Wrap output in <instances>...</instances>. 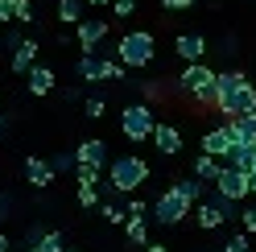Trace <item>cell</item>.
Listing matches in <instances>:
<instances>
[{"instance_id": "6da1fadb", "label": "cell", "mask_w": 256, "mask_h": 252, "mask_svg": "<svg viewBox=\"0 0 256 252\" xmlns=\"http://www.w3.org/2000/svg\"><path fill=\"white\" fill-rule=\"evenodd\" d=\"M140 182H149V162L136 153H120L116 162H108V186L112 194H136Z\"/></svg>"}, {"instance_id": "7a4b0ae2", "label": "cell", "mask_w": 256, "mask_h": 252, "mask_svg": "<svg viewBox=\"0 0 256 252\" xmlns=\"http://www.w3.org/2000/svg\"><path fill=\"white\" fill-rule=\"evenodd\" d=\"M153 50H157V42H153L149 29H128V34L116 42V58L128 70H145L153 62Z\"/></svg>"}, {"instance_id": "3957f363", "label": "cell", "mask_w": 256, "mask_h": 252, "mask_svg": "<svg viewBox=\"0 0 256 252\" xmlns=\"http://www.w3.org/2000/svg\"><path fill=\"white\" fill-rule=\"evenodd\" d=\"M186 215H194V198H186L182 190H174V186H170L166 194L153 198V219H157L162 228H178Z\"/></svg>"}, {"instance_id": "277c9868", "label": "cell", "mask_w": 256, "mask_h": 252, "mask_svg": "<svg viewBox=\"0 0 256 252\" xmlns=\"http://www.w3.org/2000/svg\"><path fill=\"white\" fill-rule=\"evenodd\" d=\"M124 70H128V66H124L120 58L112 62V58H100V54H83V58L74 62V74L83 78V83H112V78L120 83Z\"/></svg>"}, {"instance_id": "5b68a950", "label": "cell", "mask_w": 256, "mask_h": 252, "mask_svg": "<svg viewBox=\"0 0 256 252\" xmlns=\"http://www.w3.org/2000/svg\"><path fill=\"white\" fill-rule=\"evenodd\" d=\"M153 128H157V116H153V108H149V104H128L124 112H120V132L132 140V145L149 140Z\"/></svg>"}, {"instance_id": "8992f818", "label": "cell", "mask_w": 256, "mask_h": 252, "mask_svg": "<svg viewBox=\"0 0 256 252\" xmlns=\"http://www.w3.org/2000/svg\"><path fill=\"white\" fill-rule=\"evenodd\" d=\"M219 116H248V112H256V87L248 83H236L232 91H219Z\"/></svg>"}, {"instance_id": "52a82bcc", "label": "cell", "mask_w": 256, "mask_h": 252, "mask_svg": "<svg viewBox=\"0 0 256 252\" xmlns=\"http://www.w3.org/2000/svg\"><path fill=\"white\" fill-rule=\"evenodd\" d=\"M215 190H219L223 198H232V202H244V198L252 194V186H248V174H244V170H236V166L223 162L219 178H215Z\"/></svg>"}, {"instance_id": "ba28073f", "label": "cell", "mask_w": 256, "mask_h": 252, "mask_svg": "<svg viewBox=\"0 0 256 252\" xmlns=\"http://www.w3.org/2000/svg\"><path fill=\"white\" fill-rule=\"evenodd\" d=\"M104 38H108V21L104 17H83V21L74 25V42H78V50H83V54H95Z\"/></svg>"}, {"instance_id": "9c48e42d", "label": "cell", "mask_w": 256, "mask_h": 252, "mask_svg": "<svg viewBox=\"0 0 256 252\" xmlns=\"http://www.w3.org/2000/svg\"><path fill=\"white\" fill-rule=\"evenodd\" d=\"M211 78H215V70L206 66V62H186V66H182V78H174V87H178L182 96H194V91H202Z\"/></svg>"}, {"instance_id": "30bf717a", "label": "cell", "mask_w": 256, "mask_h": 252, "mask_svg": "<svg viewBox=\"0 0 256 252\" xmlns=\"http://www.w3.org/2000/svg\"><path fill=\"white\" fill-rule=\"evenodd\" d=\"M153 149L162 153V157H178L182 153V128L178 124H170V120H157V128H153Z\"/></svg>"}, {"instance_id": "8fae6325", "label": "cell", "mask_w": 256, "mask_h": 252, "mask_svg": "<svg viewBox=\"0 0 256 252\" xmlns=\"http://www.w3.org/2000/svg\"><path fill=\"white\" fill-rule=\"evenodd\" d=\"M232 145H236V136H232V124L223 120V124H215V128H206V132H202V145H198V149L223 162V157L232 153Z\"/></svg>"}, {"instance_id": "7c38bea8", "label": "cell", "mask_w": 256, "mask_h": 252, "mask_svg": "<svg viewBox=\"0 0 256 252\" xmlns=\"http://www.w3.org/2000/svg\"><path fill=\"white\" fill-rule=\"evenodd\" d=\"M74 157H78V166L108 170V145H104L100 136H87V140H78V145H74Z\"/></svg>"}, {"instance_id": "4fadbf2b", "label": "cell", "mask_w": 256, "mask_h": 252, "mask_svg": "<svg viewBox=\"0 0 256 252\" xmlns=\"http://www.w3.org/2000/svg\"><path fill=\"white\" fill-rule=\"evenodd\" d=\"M54 166L46 162V157H25V182L34 186V190H46V186H54Z\"/></svg>"}, {"instance_id": "5bb4252c", "label": "cell", "mask_w": 256, "mask_h": 252, "mask_svg": "<svg viewBox=\"0 0 256 252\" xmlns=\"http://www.w3.org/2000/svg\"><path fill=\"white\" fill-rule=\"evenodd\" d=\"M174 50H178L182 62H202L206 38H202V34H178V38H174Z\"/></svg>"}, {"instance_id": "9a60e30c", "label": "cell", "mask_w": 256, "mask_h": 252, "mask_svg": "<svg viewBox=\"0 0 256 252\" xmlns=\"http://www.w3.org/2000/svg\"><path fill=\"white\" fill-rule=\"evenodd\" d=\"M34 62H38V42H34V38H21L17 46H12V62H8L12 74H29Z\"/></svg>"}, {"instance_id": "2e32d148", "label": "cell", "mask_w": 256, "mask_h": 252, "mask_svg": "<svg viewBox=\"0 0 256 252\" xmlns=\"http://www.w3.org/2000/svg\"><path fill=\"white\" fill-rule=\"evenodd\" d=\"M25 78H29V83H25V87H29V96H50L54 83H58L54 70H50V66H38V62L29 66V74H25Z\"/></svg>"}, {"instance_id": "e0dca14e", "label": "cell", "mask_w": 256, "mask_h": 252, "mask_svg": "<svg viewBox=\"0 0 256 252\" xmlns=\"http://www.w3.org/2000/svg\"><path fill=\"white\" fill-rule=\"evenodd\" d=\"M228 124H232V136L240 140V145H256V112H248V116H228Z\"/></svg>"}, {"instance_id": "ac0fdd59", "label": "cell", "mask_w": 256, "mask_h": 252, "mask_svg": "<svg viewBox=\"0 0 256 252\" xmlns=\"http://www.w3.org/2000/svg\"><path fill=\"white\" fill-rule=\"evenodd\" d=\"M194 224L202 228V232H215V228H223V224H228V215H223V211H215L211 207V202H194Z\"/></svg>"}, {"instance_id": "d6986e66", "label": "cell", "mask_w": 256, "mask_h": 252, "mask_svg": "<svg viewBox=\"0 0 256 252\" xmlns=\"http://www.w3.org/2000/svg\"><path fill=\"white\" fill-rule=\"evenodd\" d=\"M223 162L236 166V170H244V174H252V170H256V145H240V140H236L232 153L223 157Z\"/></svg>"}, {"instance_id": "ffe728a7", "label": "cell", "mask_w": 256, "mask_h": 252, "mask_svg": "<svg viewBox=\"0 0 256 252\" xmlns=\"http://www.w3.org/2000/svg\"><path fill=\"white\" fill-rule=\"evenodd\" d=\"M219 170H223V162H219V157H211V153H198V157H194V178H202L206 186H215Z\"/></svg>"}, {"instance_id": "44dd1931", "label": "cell", "mask_w": 256, "mask_h": 252, "mask_svg": "<svg viewBox=\"0 0 256 252\" xmlns=\"http://www.w3.org/2000/svg\"><path fill=\"white\" fill-rule=\"evenodd\" d=\"M124 236L132 240L136 248H145L149 244V228H145V215H128V224H124Z\"/></svg>"}, {"instance_id": "7402d4cb", "label": "cell", "mask_w": 256, "mask_h": 252, "mask_svg": "<svg viewBox=\"0 0 256 252\" xmlns=\"http://www.w3.org/2000/svg\"><path fill=\"white\" fill-rule=\"evenodd\" d=\"M174 190H182L186 198H194V202H198V198L206 194V182L194 178V174H190V178H174Z\"/></svg>"}, {"instance_id": "603a6c76", "label": "cell", "mask_w": 256, "mask_h": 252, "mask_svg": "<svg viewBox=\"0 0 256 252\" xmlns=\"http://www.w3.org/2000/svg\"><path fill=\"white\" fill-rule=\"evenodd\" d=\"M58 21L62 25H78L83 21V0H58Z\"/></svg>"}, {"instance_id": "cb8c5ba5", "label": "cell", "mask_w": 256, "mask_h": 252, "mask_svg": "<svg viewBox=\"0 0 256 252\" xmlns=\"http://www.w3.org/2000/svg\"><path fill=\"white\" fill-rule=\"evenodd\" d=\"M100 215L108 219L112 228H124L128 224V207H120V202H100Z\"/></svg>"}, {"instance_id": "d4e9b609", "label": "cell", "mask_w": 256, "mask_h": 252, "mask_svg": "<svg viewBox=\"0 0 256 252\" xmlns=\"http://www.w3.org/2000/svg\"><path fill=\"white\" fill-rule=\"evenodd\" d=\"M104 170H95V166H74V182L78 186H104Z\"/></svg>"}, {"instance_id": "484cf974", "label": "cell", "mask_w": 256, "mask_h": 252, "mask_svg": "<svg viewBox=\"0 0 256 252\" xmlns=\"http://www.w3.org/2000/svg\"><path fill=\"white\" fill-rule=\"evenodd\" d=\"M50 166H54V174H70V170L78 166V157H74V149H66V153H54Z\"/></svg>"}, {"instance_id": "4316f807", "label": "cell", "mask_w": 256, "mask_h": 252, "mask_svg": "<svg viewBox=\"0 0 256 252\" xmlns=\"http://www.w3.org/2000/svg\"><path fill=\"white\" fill-rule=\"evenodd\" d=\"M38 252H66V240H62V232H46L38 240Z\"/></svg>"}, {"instance_id": "83f0119b", "label": "cell", "mask_w": 256, "mask_h": 252, "mask_svg": "<svg viewBox=\"0 0 256 252\" xmlns=\"http://www.w3.org/2000/svg\"><path fill=\"white\" fill-rule=\"evenodd\" d=\"M219 252H248V232H236V236H228Z\"/></svg>"}, {"instance_id": "f1b7e54d", "label": "cell", "mask_w": 256, "mask_h": 252, "mask_svg": "<svg viewBox=\"0 0 256 252\" xmlns=\"http://www.w3.org/2000/svg\"><path fill=\"white\" fill-rule=\"evenodd\" d=\"M78 207H83V211L100 207V190H95V186H78Z\"/></svg>"}, {"instance_id": "f546056e", "label": "cell", "mask_w": 256, "mask_h": 252, "mask_svg": "<svg viewBox=\"0 0 256 252\" xmlns=\"http://www.w3.org/2000/svg\"><path fill=\"white\" fill-rule=\"evenodd\" d=\"M104 108H108L104 96H91V100L83 104V116H87V120H100V116H104Z\"/></svg>"}, {"instance_id": "4dcf8cb0", "label": "cell", "mask_w": 256, "mask_h": 252, "mask_svg": "<svg viewBox=\"0 0 256 252\" xmlns=\"http://www.w3.org/2000/svg\"><path fill=\"white\" fill-rule=\"evenodd\" d=\"M17 21H21V25L38 21V12H34V0H17Z\"/></svg>"}, {"instance_id": "1f68e13d", "label": "cell", "mask_w": 256, "mask_h": 252, "mask_svg": "<svg viewBox=\"0 0 256 252\" xmlns=\"http://www.w3.org/2000/svg\"><path fill=\"white\" fill-rule=\"evenodd\" d=\"M236 219L244 224V232H248V236H256V207H244V211H240Z\"/></svg>"}, {"instance_id": "d6a6232c", "label": "cell", "mask_w": 256, "mask_h": 252, "mask_svg": "<svg viewBox=\"0 0 256 252\" xmlns=\"http://www.w3.org/2000/svg\"><path fill=\"white\" fill-rule=\"evenodd\" d=\"M17 21V0H0V25Z\"/></svg>"}, {"instance_id": "836d02e7", "label": "cell", "mask_w": 256, "mask_h": 252, "mask_svg": "<svg viewBox=\"0 0 256 252\" xmlns=\"http://www.w3.org/2000/svg\"><path fill=\"white\" fill-rule=\"evenodd\" d=\"M112 4H116V21H124V17L136 12V0H112Z\"/></svg>"}, {"instance_id": "e575fe53", "label": "cell", "mask_w": 256, "mask_h": 252, "mask_svg": "<svg viewBox=\"0 0 256 252\" xmlns=\"http://www.w3.org/2000/svg\"><path fill=\"white\" fill-rule=\"evenodd\" d=\"M124 207H128V215H145V211H149V207H145V198H136V194H128Z\"/></svg>"}, {"instance_id": "d590c367", "label": "cell", "mask_w": 256, "mask_h": 252, "mask_svg": "<svg viewBox=\"0 0 256 252\" xmlns=\"http://www.w3.org/2000/svg\"><path fill=\"white\" fill-rule=\"evenodd\" d=\"M162 4H166L170 12H186V8H194V0H162Z\"/></svg>"}, {"instance_id": "8d00e7d4", "label": "cell", "mask_w": 256, "mask_h": 252, "mask_svg": "<svg viewBox=\"0 0 256 252\" xmlns=\"http://www.w3.org/2000/svg\"><path fill=\"white\" fill-rule=\"evenodd\" d=\"M46 236V228H29V236H25V248H38V240Z\"/></svg>"}, {"instance_id": "74e56055", "label": "cell", "mask_w": 256, "mask_h": 252, "mask_svg": "<svg viewBox=\"0 0 256 252\" xmlns=\"http://www.w3.org/2000/svg\"><path fill=\"white\" fill-rule=\"evenodd\" d=\"M12 215V194H0V219Z\"/></svg>"}, {"instance_id": "f35d334b", "label": "cell", "mask_w": 256, "mask_h": 252, "mask_svg": "<svg viewBox=\"0 0 256 252\" xmlns=\"http://www.w3.org/2000/svg\"><path fill=\"white\" fill-rule=\"evenodd\" d=\"M83 4H91V8H108L112 0H83Z\"/></svg>"}, {"instance_id": "ab89813d", "label": "cell", "mask_w": 256, "mask_h": 252, "mask_svg": "<svg viewBox=\"0 0 256 252\" xmlns=\"http://www.w3.org/2000/svg\"><path fill=\"white\" fill-rule=\"evenodd\" d=\"M8 248H12V240H8L4 232H0V252H8Z\"/></svg>"}, {"instance_id": "60d3db41", "label": "cell", "mask_w": 256, "mask_h": 252, "mask_svg": "<svg viewBox=\"0 0 256 252\" xmlns=\"http://www.w3.org/2000/svg\"><path fill=\"white\" fill-rule=\"evenodd\" d=\"M149 252H170V248L166 244H149Z\"/></svg>"}, {"instance_id": "b9f144b4", "label": "cell", "mask_w": 256, "mask_h": 252, "mask_svg": "<svg viewBox=\"0 0 256 252\" xmlns=\"http://www.w3.org/2000/svg\"><path fill=\"white\" fill-rule=\"evenodd\" d=\"M248 186H252V194H256V170H252V174H248Z\"/></svg>"}, {"instance_id": "7bdbcfd3", "label": "cell", "mask_w": 256, "mask_h": 252, "mask_svg": "<svg viewBox=\"0 0 256 252\" xmlns=\"http://www.w3.org/2000/svg\"><path fill=\"white\" fill-rule=\"evenodd\" d=\"M194 252H219V248H194Z\"/></svg>"}, {"instance_id": "ee69618b", "label": "cell", "mask_w": 256, "mask_h": 252, "mask_svg": "<svg viewBox=\"0 0 256 252\" xmlns=\"http://www.w3.org/2000/svg\"><path fill=\"white\" fill-rule=\"evenodd\" d=\"M0 136H4V120H0Z\"/></svg>"}, {"instance_id": "f6af8a7d", "label": "cell", "mask_w": 256, "mask_h": 252, "mask_svg": "<svg viewBox=\"0 0 256 252\" xmlns=\"http://www.w3.org/2000/svg\"><path fill=\"white\" fill-rule=\"evenodd\" d=\"M66 252H83V248H66Z\"/></svg>"}, {"instance_id": "bcb514c9", "label": "cell", "mask_w": 256, "mask_h": 252, "mask_svg": "<svg viewBox=\"0 0 256 252\" xmlns=\"http://www.w3.org/2000/svg\"><path fill=\"white\" fill-rule=\"evenodd\" d=\"M25 252H38V248H25Z\"/></svg>"}]
</instances>
